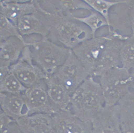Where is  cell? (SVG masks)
I'll return each instance as SVG.
<instances>
[{
    "label": "cell",
    "mask_w": 134,
    "mask_h": 133,
    "mask_svg": "<svg viewBox=\"0 0 134 133\" xmlns=\"http://www.w3.org/2000/svg\"><path fill=\"white\" fill-rule=\"evenodd\" d=\"M27 88L20 82L14 74L9 71L0 81V93L23 94Z\"/></svg>",
    "instance_id": "cell-17"
},
{
    "label": "cell",
    "mask_w": 134,
    "mask_h": 133,
    "mask_svg": "<svg viewBox=\"0 0 134 133\" xmlns=\"http://www.w3.org/2000/svg\"><path fill=\"white\" fill-rule=\"evenodd\" d=\"M9 71L16 76L26 88L33 86L46 77L42 70L33 62L28 48L26 46L20 58L11 66Z\"/></svg>",
    "instance_id": "cell-8"
},
{
    "label": "cell",
    "mask_w": 134,
    "mask_h": 133,
    "mask_svg": "<svg viewBox=\"0 0 134 133\" xmlns=\"http://www.w3.org/2000/svg\"><path fill=\"white\" fill-rule=\"evenodd\" d=\"M2 112V110H1V106H0V112Z\"/></svg>",
    "instance_id": "cell-26"
},
{
    "label": "cell",
    "mask_w": 134,
    "mask_h": 133,
    "mask_svg": "<svg viewBox=\"0 0 134 133\" xmlns=\"http://www.w3.org/2000/svg\"><path fill=\"white\" fill-rule=\"evenodd\" d=\"M105 105L118 104L127 93L133 91V72L124 69L114 68L98 78Z\"/></svg>",
    "instance_id": "cell-4"
},
{
    "label": "cell",
    "mask_w": 134,
    "mask_h": 133,
    "mask_svg": "<svg viewBox=\"0 0 134 133\" xmlns=\"http://www.w3.org/2000/svg\"><path fill=\"white\" fill-rule=\"evenodd\" d=\"M9 68L0 65V81L5 77L9 71Z\"/></svg>",
    "instance_id": "cell-22"
},
{
    "label": "cell",
    "mask_w": 134,
    "mask_h": 133,
    "mask_svg": "<svg viewBox=\"0 0 134 133\" xmlns=\"http://www.w3.org/2000/svg\"><path fill=\"white\" fill-rule=\"evenodd\" d=\"M104 105L99 81L89 76L71 96L69 110L83 121L91 123Z\"/></svg>",
    "instance_id": "cell-2"
},
{
    "label": "cell",
    "mask_w": 134,
    "mask_h": 133,
    "mask_svg": "<svg viewBox=\"0 0 134 133\" xmlns=\"http://www.w3.org/2000/svg\"><path fill=\"white\" fill-rule=\"evenodd\" d=\"M51 14L52 26L48 39L71 50L83 42L86 33L82 23L73 18Z\"/></svg>",
    "instance_id": "cell-3"
},
{
    "label": "cell",
    "mask_w": 134,
    "mask_h": 133,
    "mask_svg": "<svg viewBox=\"0 0 134 133\" xmlns=\"http://www.w3.org/2000/svg\"><path fill=\"white\" fill-rule=\"evenodd\" d=\"M31 13L23 16L16 24L21 36L36 34L47 37L52 26V15L40 7Z\"/></svg>",
    "instance_id": "cell-7"
},
{
    "label": "cell",
    "mask_w": 134,
    "mask_h": 133,
    "mask_svg": "<svg viewBox=\"0 0 134 133\" xmlns=\"http://www.w3.org/2000/svg\"><path fill=\"white\" fill-rule=\"evenodd\" d=\"M0 106L2 112L15 122L27 115L23 94L0 93Z\"/></svg>",
    "instance_id": "cell-15"
},
{
    "label": "cell",
    "mask_w": 134,
    "mask_h": 133,
    "mask_svg": "<svg viewBox=\"0 0 134 133\" xmlns=\"http://www.w3.org/2000/svg\"><path fill=\"white\" fill-rule=\"evenodd\" d=\"M3 41V40H2V39H1V38H0V45H1V43H2Z\"/></svg>",
    "instance_id": "cell-25"
},
{
    "label": "cell",
    "mask_w": 134,
    "mask_h": 133,
    "mask_svg": "<svg viewBox=\"0 0 134 133\" xmlns=\"http://www.w3.org/2000/svg\"><path fill=\"white\" fill-rule=\"evenodd\" d=\"M37 1H2L0 13L16 26L19 19L38 8Z\"/></svg>",
    "instance_id": "cell-12"
},
{
    "label": "cell",
    "mask_w": 134,
    "mask_h": 133,
    "mask_svg": "<svg viewBox=\"0 0 134 133\" xmlns=\"http://www.w3.org/2000/svg\"><path fill=\"white\" fill-rule=\"evenodd\" d=\"M52 115L44 113L27 115L16 122L23 133H56Z\"/></svg>",
    "instance_id": "cell-11"
},
{
    "label": "cell",
    "mask_w": 134,
    "mask_h": 133,
    "mask_svg": "<svg viewBox=\"0 0 134 133\" xmlns=\"http://www.w3.org/2000/svg\"><path fill=\"white\" fill-rule=\"evenodd\" d=\"M91 124V133H122L118 104L105 105Z\"/></svg>",
    "instance_id": "cell-9"
},
{
    "label": "cell",
    "mask_w": 134,
    "mask_h": 133,
    "mask_svg": "<svg viewBox=\"0 0 134 133\" xmlns=\"http://www.w3.org/2000/svg\"><path fill=\"white\" fill-rule=\"evenodd\" d=\"M119 122L122 133L134 132V91H131L118 103Z\"/></svg>",
    "instance_id": "cell-16"
},
{
    "label": "cell",
    "mask_w": 134,
    "mask_h": 133,
    "mask_svg": "<svg viewBox=\"0 0 134 133\" xmlns=\"http://www.w3.org/2000/svg\"><path fill=\"white\" fill-rule=\"evenodd\" d=\"M2 4V1H0V10H1V5Z\"/></svg>",
    "instance_id": "cell-24"
},
{
    "label": "cell",
    "mask_w": 134,
    "mask_h": 133,
    "mask_svg": "<svg viewBox=\"0 0 134 133\" xmlns=\"http://www.w3.org/2000/svg\"><path fill=\"white\" fill-rule=\"evenodd\" d=\"M22 38L33 62L46 76L52 75L62 65L71 50L40 35H28L22 36Z\"/></svg>",
    "instance_id": "cell-1"
},
{
    "label": "cell",
    "mask_w": 134,
    "mask_h": 133,
    "mask_svg": "<svg viewBox=\"0 0 134 133\" xmlns=\"http://www.w3.org/2000/svg\"><path fill=\"white\" fill-rule=\"evenodd\" d=\"M23 96L27 115H53L59 111L52 104L49 98L44 79L27 88Z\"/></svg>",
    "instance_id": "cell-6"
},
{
    "label": "cell",
    "mask_w": 134,
    "mask_h": 133,
    "mask_svg": "<svg viewBox=\"0 0 134 133\" xmlns=\"http://www.w3.org/2000/svg\"><path fill=\"white\" fill-rule=\"evenodd\" d=\"M48 95L51 102L59 111L69 109L71 95L52 75L46 76L44 79Z\"/></svg>",
    "instance_id": "cell-14"
},
{
    "label": "cell",
    "mask_w": 134,
    "mask_h": 133,
    "mask_svg": "<svg viewBox=\"0 0 134 133\" xmlns=\"http://www.w3.org/2000/svg\"><path fill=\"white\" fill-rule=\"evenodd\" d=\"M56 133H91V124L83 121L70 110L52 115Z\"/></svg>",
    "instance_id": "cell-10"
},
{
    "label": "cell",
    "mask_w": 134,
    "mask_h": 133,
    "mask_svg": "<svg viewBox=\"0 0 134 133\" xmlns=\"http://www.w3.org/2000/svg\"><path fill=\"white\" fill-rule=\"evenodd\" d=\"M14 121L3 112H0V132L11 122Z\"/></svg>",
    "instance_id": "cell-21"
},
{
    "label": "cell",
    "mask_w": 134,
    "mask_h": 133,
    "mask_svg": "<svg viewBox=\"0 0 134 133\" xmlns=\"http://www.w3.org/2000/svg\"><path fill=\"white\" fill-rule=\"evenodd\" d=\"M14 36L22 37L16 26L0 13V38L4 40Z\"/></svg>",
    "instance_id": "cell-18"
},
{
    "label": "cell",
    "mask_w": 134,
    "mask_h": 133,
    "mask_svg": "<svg viewBox=\"0 0 134 133\" xmlns=\"http://www.w3.org/2000/svg\"><path fill=\"white\" fill-rule=\"evenodd\" d=\"M25 46L22 37L12 36L3 41L0 45V65L10 68L19 59Z\"/></svg>",
    "instance_id": "cell-13"
},
{
    "label": "cell",
    "mask_w": 134,
    "mask_h": 133,
    "mask_svg": "<svg viewBox=\"0 0 134 133\" xmlns=\"http://www.w3.org/2000/svg\"><path fill=\"white\" fill-rule=\"evenodd\" d=\"M0 133H23L18 124L13 121L9 124Z\"/></svg>",
    "instance_id": "cell-20"
},
{
    "label": "cell",
    "mask_w": 134,
    "mask_h": 133,
    "mask_svg": "<svg viewBox=\"0 0 134 133\" xmlns=\"http://www.w3.org/2000/svg\"><path fill=\"white\" fill-rule=\"evenodd\" d=\"M121 55L123 60L128 68L133 65L134 52L133 49L131 48L126 49L123 51Z\"/></svg>",
    "instance_id": "cell-19"
},
{
    "label": "cell",
    "mask_w": 134,
    "mask_h": 133,
    "mask_svg": "<svg viewBox=\"0 0 134 133\" xmlns=\"http://www.w3.org/2000/svg\"><path fill=\"white\" fill-rule=\"evenodd\" d=\"M91 4L93 5L94 7L96 8L102 10V9H105L106 8V5L103 2L101 1H91Z\"/></svg>",
    "instance_id": "cell-23"
},
{
    "label": "cell",
    "mask_w": 134,
    "mask_h": 133,
    "mask_svg": "<svg viewBox=\"0 0 134 133\" xmlns=\"http://www.w3.org/2000/svg\"><path fill=\"white\" fill-rule=\"evenodd\" d=\"M52 75L71 96L90 76L71 50L65 61Z\"/></svg>",
    "instance_id": "cell-5"
}]
</instances>
